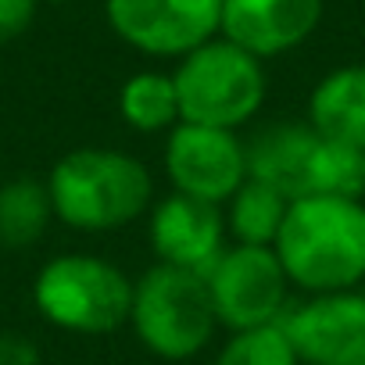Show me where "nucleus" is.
Here are the masks:
<instances>
[{
    "label": "nucleus",
    "mask_w": 365,
    "mask_h": 365,
    "mask_svg": "<svg viewBox=\"0 0 365 365\" xmlns=\"http://www.w3.org/2000/svg\"><path fill=\"white\" fill-rule=\"evenodd\" d=\"M165 172L179 194L226 205L247 182V150L233 129L179 122L165 140Z\"/></svg>",
    "instance_id": "6e6552de"
},
{
    "label": "nucleus",
    "mask_w": 365,
    "mask_h": 365,
    "mask_svg": "<svg viewBox=\"0 0 365 365\" xmlns=\"http://www.w3.org/2000/svg\"><path fill=\"white\" fill-rule=\"evenodd\" d=\"M36 4L40 0H0V43L19 40L33 26Z\"/></svg>",
    "instance_id": "6ab92c4d"
},
{
    "label": "nucleus",
    "mask_w": 365,
    "mask_h": 365,
    "mask_svg": "<svg viewBox=\"0 0 365 365\" xmlns=\"http://www.w3.org/2000/svg\"><path fill=\"white\" fill-rule=\"evenodd\" d=\"M208 294L219 315V326L240 333L283 319L290 279L272 247L237 244L208 269Z\"/></svg>",
    "instance_id": "423d86ee"
},
{
    "label": "nucleus",
    "mask_w": 365,
    "mask_h": 365,
    "mask_svg": "<svg viewBox=\"0 0 365 365\" xmlns=\"http://www.w3.org/2000/svg\"><path fill=\"white\" fill-rule=\"evenodd\" d=\"M33 301L51 326L97 336L129 322L133 279L108 258L58 255L36 272Z\"/></svg>",
    "instance_id": "39448f33"
},
{
    "label": "nucleus",
    "mask_w": 365,
    "mask_h": 365,
    "mask_svg": "<svg viewBox=\"0 0 365 365\" xmlns=\"http://www.w3.org/2000/svg\"><path fill=\"white\" fill-rule=\"evenodd\" d=\"M308 125L333 143L365 150V65L333 68L312 90Z\"/></svg>",
    "instance_id": "ddd939ff"
},
{
    "label": "nucleus",
    "mask_w": 365,
    "mask_h": 365,
    "mask_svg": "<svg viewBox=\"0 0 365 365\" xmlns=\"http://www.w3.org/2000/svg\"><path fill=\"white\" fill-rule=\"evenodd\" d=\"M179 122L240 129L247 125L265 101V68L255 54L240 51L226 36H215L179 58L175 72Z\"/></svg>",
    "instance_id": "20e7f679"
},
{
    "label": "nucleus",
    "mask_w": 365,
    "mask_h": 365,
    "mask_svg": "<svg viewBox=\"0 0 365 365\" xmlns=\"http://www.w3.org/2000/svg\"><path fill=\"white\" fill-rule=\"evenodd\" d=\"M47 4H72V0H47Z\"/></svg>",
    "instance_id": "412c9836"
},
{
    "label": "nucleus",
    "mask_w": 365,
    "mask_h": 365,
    "mask_svg": "<svg viewBox=\"0 0 365 365\" xmlns=\"http://www.w3.org/2000/svg\"><path fill=\"white\" fill-rule=\"evenodd\" d=\"M54 219L51 190L40 179H11L0 187V247H33Z\"/></svg>",
    "instance_id": "4468645a"
},
{
    "label": "nucleus",
    "mask_w": 365,
    "mask_h": 365,
    "mask_svg": "<svg viewBox=\"0 0 365 365\" xmlns=\"http://www.w3.org/2000/svg\"><path fill=\"white\" fill-rule=\"evenodd\" d=\"M365 194V150L333 143L319 136L308 168V194L304 197H354Z\"/></svg>",
    "instance_id": "f3484780"
},
{
    "label": "nucleus",
    "mask_w": 365,
    "mask_h": 365,
    "mask_svg": "<svg viewBox=\"0 0 365 365\" xmlns=\"http://www.w3.org/2000/svg\"><path fill=\"white\" fill-rule=\"evenodd\" d=\"M226 230L237 237V244H258V247H272L279 237V226L287 219L290 201L269 187V182L247 179L244 187L226 201Z\"/></svg>",
    "instance_id": "2eb2a0df"
},
{
    "label": "nucleus",
    "mask_w": 365,
    "mask_h": 365,
    "mask_svg": "<svg viewBox=\"0 0 365 365\" xmlns=\"http://www.w3.org/2000/svg\"><path fill=\"white\" fill-rule=\"evenodd\" d=\"M122 122L136 133H172L179 125V97L175 83L165 72H136L118 90Z\"/></svg>",
    "instance_id": "dca6fc26"
},
{
    "label": "nucleus",
    "mask_w": 365,
    "mask_h": 365,
    "mask_svg": "<svg viewBox=\"0 0 365 365\" xmlns=\"http://www.w3.org/2000/svg\"><path fill=\"white\" fill-rule=\"evenodd\" d=\"M319 147V133L308 122H269L244 140L247 179L269 182L287 201L308 194V168Z\"/></svg>",
    "instance_id": "f8f14e48"
},
{
    "label": "nucleus",
    "mask_w": 365,
    "mask_h": 365,
    "mask_svg": "<svg viewBox=\"0 0 365 365\" xmlns=\"http://www.w3.org/2000/svg\"><path fill=\"white\" fill-rule=\"evenodd\" d=\"M322 22V0H222L219 36L258 61L290 54Z\"/></svg>",
    "instance_id": "9b49d317"
},
{
    "label": "nucleus",
    "mask_w": 365,
    "mask_h": 365,
    "mask_svg": "<svg viewBox=\"0 0 365 365\" xmlns=\"http://www.w3.org/2000/svg\"><path fill=\"white\" fill-rule=\"evenodd\" d=\"M150 247L161 265L208 276V269L226 251L222 205L197 201L190 194L172 190L150 208Z\"/></svg>",
    "instance_id": "9d476101"
},
{
    "label": "nucleus",
    "mask_w": 365,
    "mask_h": 365,
    "mask_svg": "<svg viewBox=\"0 0 365 365\" xmlns=\"http://www.w3.org/2000/svg\"><path fill=\"white\" fill-rule=\"evenodd\" d=\"M40 351L22 333H0V365H36Z\"/></svg>",
    "instance_id": "aec40b11"
},
{
    "label": "nucleus",
    "mask_w": 365,
    "mask_h": 365,
    "mask_svg": "<svg viewBox=\"0 0 365 365\" xmlns=\"http://www.w3.org/2000/svg\"><path fill=\"white\" fill-rule=\"evenodd\" d=\"M108 26L150 58H187L219 36L222 0H108Z\"/></svg>",
    "instance_id": "0eeeda50"
},
{
    "label": "nucleus",
    "mask_w": 365,
    "mask_h": 365,
    "mask_svg": "<svg viewBox=\"0 0 365 365\" xmlns=\"http://www.w3.org/2000/svg\"><path fill=\"white\" fill-rule=\"evenodd\" d=\"M129 322L140 344L165 361H187L201 354L219 329L208 279L161 262L133 283Z\"/></svg>",
    "instance_id": "7ed1b4c3"
},
{
    "label": "nucleus",
    "mask_w": 365,
    "mask_h": 365,
    "mask_svg": "<svg viewBox=\"0 0 365 365\" xmlns=\"http://www.w3.org/2000/svg\"><path fill=\"white\" fill-rule=\"evenodd\" d=\"M54 219L79 233H115L136 222L150 197L154 179L147 165L115 147L68 150L47 175Z\"/></svg>",
    "instance_id": "f03ea898"
},
{
    "label": "nucleus",
    "mask_w": 365,
    "mask_h": 365,
    "mask_svg": "<svg viewBox=\"0 0 365 365\" xmlns=\"http://www.w3.org/2000/svg\"><path fill=\"white\" fill-rule=\"evenodd\" d=\"M272 251L287 279L308 294L354 290L365 279V205L354 197H297Z\"/></svg>",
    "instance_id": "f257e3e1"
},
{
    "label": "nucleus",
    "mask_w": 365,
    "mask_h": 365,
    "mask_svg": "<svg viewBox=\"0 0 365 365\" xmlns=\"http://www.w3.org/2000/svg\"><path fill=\"white\" fill-rule=\"evenodd\" d=\"M215 365H301L283 322H269V326H255V329H240L233 333Z\"/></svg>",
    "instance_id": "a211bd4d"
},
{
    "label": "nucleus",
    "mask_w": 365,
    "mask_h": 365,
    "mask_svg": "<svg viewBox=\"0 0 365 365\" xmlns=\"http://www.w3.org/2000/svg\"><path fill=\"white\" fill-rule=\"evenodd\" d=\"M279 322L304 365H365V294H312Z\"/></svg>",
    "instance_id": "1a4fd4ad"
}]
</instances>
